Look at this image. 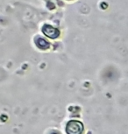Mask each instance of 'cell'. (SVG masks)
Segmentation results:
<instances>
[{
    "label": "cell",
    "mask_w": 128,
    "mask_h": 134,
    "mask_svg": "<svg viewBox=\"0 0 128 134\" xmlns=\"http://www.w3.org/2000/svg\"><path fill=\"white\" fill-rule=\"evenodd\" d=\"M84 130V125L80 121L71 120L67 124L66 132L68 134H82Z\"/></svg>",
    "instance_id": "cell-1"
},
{
    "label": "cell",
    "mask_w": 128,
    "mask_h": 134,
    "mask_svg": "<svg viewBox=\"0 0 128 134\" xmlns=\"http://www.w3.org/2000/svg\"><path fill=\"white\" fill-rule=\"evenodd\" d=\"M42 32L47 37L50 38V39H56L60 35V32L58 29L54 28V27H53L51 26H48V25H45L42 27Z\"/></svg>",
    "instance_id": "cell-2"
},
{
    "label": "cell",
    "mask_w": 128,
    "mask_h": 134,
    "mask_svg": "<svg viewBox=\"0 0 128 134\" xmlns=\"http://www.w3.org/2000/svg\"><path fill=\"white\" fill-rule=\"evenodd\" d=\"M36 45H37V47H40L41 49H47L50 47L49 43L46 41L44 39H41V38H38V39H37Z\"/></svg>",
    "instance_id": "cell-3"
},
{
    "label": "cell",
    "mask_w": 128,
    "mask_h": 134,
    "mask_svg": "<svg viewBox=\"0 0 128 134\" xmlns=\"http://www.w3.org/2000/svg\"><path fill=\"white\" fill-rule=\"evenodd\" d=\"M101 5H102V8H103V9L107 8V4H106V3H102V4H101Z\"/></svg>",
    "instance_id": "cell-4"
},
{
    "label": "cell",
    "mask_w": 128,
    "mask_h": 134,
    "mask_svg": "<svg viewBox=\"0 0 128 134\" xmlns=\"http://www.w3.org/2000/svg\"><path fill=\"white\" fill-rule=\"evenodd\" d=\"M50 134H61V133H60L59 131H52Z\"/></svg>",
    "instance_id": "cell-5"
}]
</instances>
